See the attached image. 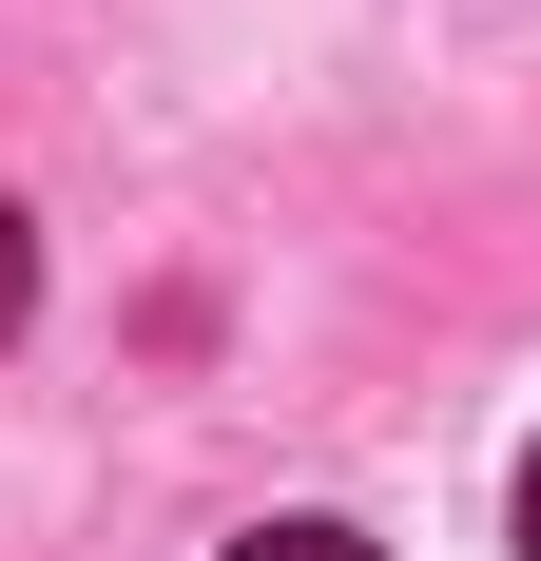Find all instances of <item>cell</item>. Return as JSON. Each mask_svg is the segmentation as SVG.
<instances>
[{"instance_id":"1","label":"cell","mask_w":541,"mask_h":561,"mask_svg":"<svg viewBox=\"0 0 541 561\" xmlns=\"http://www.w3.org/2000/svg\"><path fill=\"white\" fill-rule=\"evenodd\" d=\"M232 561H387V542H348V523H252Z\"/></svg>"},{"instance_id":"2","label":"cell","mask_w":541,"mask_h":561,"mask_svg":"<svg viewBox=\"0 0 541 561\" xmlns=\"http://www.w3.org/2000/svg\"><path fill=\"white\" fill-rule=\"evenodd\" d=\"M20 310H39V232L0 214V348H20Z\"/></svg>"},{"instance_id":"3","label":"cell","mask_w":541,"mask_h":561,"mask_svg":"<svg viewBox=\"0 0 541 561\" xmlns=\"http://www.w3.org/2000/svg\"><path fill=\"white\" fill-rule=\"evenodd\" d=\"M522 561H541V446H522Z\"/></svg>"}]
</instances>
